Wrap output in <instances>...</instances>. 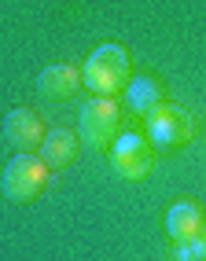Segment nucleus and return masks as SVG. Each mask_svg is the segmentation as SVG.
<instances>
[{"mask_svg": "<svg viewBox=\"0 0 206 261\" xmlns=\"http://www.w3.org/2000/svg\"><path fill=\"white\" fill-rule=\"evenodd\" d=\"M202 210H199V202H192V199H181V202H173L166 210V236H169V243L173 239H192V236H199V228H202Z\"/></svg>", "mask_w": 206, "mask_h": 261, "instance_id": "9d476101", "label": "nucleus"}, {"mask_svg": "<svg viewBox=\"0 0 206 261\" xmlns=\"http://www.w3.org/2000/svg\"><path fill=\"white\" fill-rule=\"evenodd\" d=\"M118 125H122V111L107 96H92L78 114V133L92 151H111V144L118 140Z\"/></svg>", "mask_w": 206, "mask_h": 261, "instance_id": "39448f33", "label": "nucleus"}, {"mask_svg": "<svg viewBox=\"0 0 206 261\" xmlns=\"http://www.w3.org/2000/svg\"><path fill=\"white\" fill-rule=\"evenodd\" d=\"M122 103H125V111L133 114H147L154 111L159 103H166V92H162V81L154 77V74H133L129 85L122 89Z\"/></svg>", "mask_w": 206, "mask_h": 261, "instance_id": "1a4fd4ad", "label": "nucleus"}, {"mask_svg": "<svg viewBox=\"0 0 206 261\" xmlns=\"http://www.w3.org/2000/svg\"><path fill=\"white\" fill-rule=\"evenodd\" d=\"M44 121L37 111H30V107H19V111H11L4 118V140L11 147H19V151H37L41 140H44Z\"/></svg>", "mask_w": 206, "mask_h": 261, "instance_id": "423d86ee", "label": "nucleus"}, {"mask_svg": "<svg viewBox=\"0 0 206 261\" xmlns=\"http://www.w3.org/2000/svg\"><path fill=\"white\" fill-rule=\"evenodd\" d=\"M78 151H81V140H78V133H70V129H48L41 147H37L41 162L48 169H70L78 162Z\"/></svg>", "mask_w": 206, "mask_h": 261, "instance_id": "0eeeda50", "label": "nucleus"}, {"mask_svg": "<svg viewBox=\"0 0 206 261\" xmlns=\"http://www.w3.org/2000/svg\"><path fill=\"white\" fill-rule=\"evenodd\" d=\"M78 89H81V70L70 66V63H52V66H44L37 74V92L44 99H52V103L70 99Z\"/></svg>", "mask_w": 206, "mask_h": 261, "instance_id": "6e6552de", "label": "nucleus"}, {"mask_svg": "<svg viewBox=\"0 0 206 261\" xmlns=\"http://www.w3.org/2000/svg\"><path fill=\"white\" fill-rule=\"evenodd\" d=\"M107 159H111V173L118 180H144L151 177V169H154V147L144 133H118V140L111 144L107 151Z\"/></svg>", "mask_w": 206, "mask_h": 261, "instance_id": "20e7f679", "label": "nucleus"}, {"mask_svg": "<svg viewBox=\"0 0 206 261\" xmlns=\"http://www.w3.org/2000/svg\"><path fill=\"white\" fill-rule=\"evenodd\" d=\"M48 173L52 169L41 162L37 151H19L0 173V191H4L8 202H19V206L37 202L48 188Z\"/></svg>", "mask_w": 206, "mask_h": 261, "instance_id": "f03ea898", "label": "nucleus"}, {"mask_svg": "<svg viewBox=\"0 0 206 261\" xmlns=\"http://www.w3.org/2000/svg\"><path fill=\"white\" fill-rule=\"evenodd\" d=\"M129 77H133V59H129V51L122 44H114V41L92 48V56L81 66V85L92 96H107V99H114L122 92L129 85Z\"/></svg>", "mask_w": 206, "mask_h": 261, "instance_id": "f257e3e1", "label": "nucleus"}, {"mask_svg": "<svg viewBox=\"0 0 206 261\" xmlns=\"http://www.w3.org/2000/svg\"><path fill=\"white\" fill-rule=\"evenodd\" d=\"M144 136L151 140L154 151H173L192 144L195 136V118L188 114L181 103H159L154 111L144 114Z\"/></svg>", "mask_w": 206, "mask_h": 261, "instance_id": "7ed1b4c3", "label": "nucleus"}, {"mask_svg": "<svg viewBox=\"0 0 206 261\" xmlns=\"http://www.w3.org/2000/svg\"><path fill=\"white\" fill-rule=\"evenodd\" d=\"M199 236H202V243H206V221H202V228H199Z\"/></svg>", "mask_w": 206, "mask_h": 261, "instance_id": "f8f14e48", "label": "nucleus"}, {"mask_svg": "<svg viewBox=\"0 0 206 261\" xmlns=\"http://www.w3.org/2000/svg\"><path fill=\"white\" fill-rule=\"evenodd\" d=\"M169 257H173V261H206V243H202V236L173 239V243H169Z\"/></svg>", "mask_w": 206, "mask_h": 261, "instance_id": "9b49d317", "label": "nucleus"}]
</instances>
